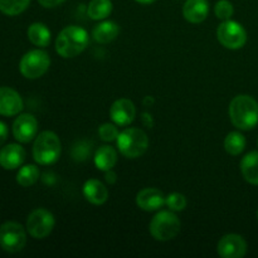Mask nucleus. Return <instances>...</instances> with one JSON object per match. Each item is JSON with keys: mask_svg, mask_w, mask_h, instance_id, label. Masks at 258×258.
I'll list each match as a JSON object with an SVG mask.
<instances>
[{"mask_svg": "<svg viewBox=\"0 0 258 258\" xmlns=\"http://www.w3.org/2000/svg\"><path fill=\"white\" fill-rule=\"evenodd\" d=\"M27 244V232L17 222H5L0 227V247L8 253L20 252Z\"/></svg>", "mask_w": 258, "mask_h": 258, "instance_id": "nucleus-8", "label": "nucleus"}, {"mask_svg": "<svg viewBox=\"0 0 258 258\" xmlns=\"http://www.w3.org/2000/svg\"><path fill=\"white\" fill-rule=\"evenodd\" d=\"M232 123L239 130H252L258 125V102L248 95H238L228 108Z\"/></svg>", "mask_w": 258, "mask_h": 258, "instance_id": "nucleus-1", "label": "nucleus"}, {"mask_svg": "<svg viewBox=\"0 0 258 258\" xmlns=\"http://www.w3.org/2000/svg\"><path fill=\"white\" fill-rule=\"evenodd\" d=\"M13 136L22 144H28L37 136L38 121L32 113H22L13 122Z\"/></svg>", "mask_w": 258, "mask_h": 258, "instance_id": "nucleus-11", "label": "nucleus"}, {"mask_svg": "<svg viewBox=\"0 0 258 258\" xmlns=\"http://www.w3.org/2000/svg\"><path fill=\"white\" fill-rule=\"evenodd\" d=\"M117 163V151L112 146L103 145L96 150L95 153V165L98 170L108 171L112 170Z\"/></svg>", "mask_w": 258, "mask_h": 258, "instance_id": "nucleus-19", "label": "nucleus"}, {"mask_svg": "<svg viewBox=\"0 0 258 258\" xmlns=\"http://www.w3.org/2000/svg\"><path fill=\"white\" fill-rule=\"evenodd\" d=\"M111 0H91L87 7V15L92 20H103L112 13Z\"/></svg>", "mask_w": 258, "mask_h": 258, "instance_id": "nucleus-22", "label": "nucleus"}, {"mask_svg": "<svg viewBox=\"0 0 258 258\" xmlns=\"http://www.w3.org/2000/svg\"><path fill=\"white\" fill-rule=\"evenodd\" d=\"M136 116L135 105L128 98H118L110 107V117L117 126H128Z\"/></svg>", "mask_w": 258, "mask_h": 258, "instance_id": "nucleus-12", "label": "nucleus"}, {"mask_svg": "<svg viewBox=\"0 0 258 258\" xmlns=\"http://www.w3.org/2000/svg\"><path fill=\"white\" fill-rule=\"evenodd\" d=\"M209 14V4L207 0H186L183 7L185 20L193 24L204 22Z\"/></svg>", "mask_w": 258, "mask_h": 258, "instance_id": "nucleus-17", "label": "nucleus"}, {"mask_svg": "<svg viewBox=\"0 0 258 258\" xmlns=\"http://www.w3.org/2000/svg\"><path fill=\"white\" fill-rule=\"evenodd\" d=\"M88 153H91V149L83 143H80L78 146H75V149H73V158L76 160H85L87 158Z\"/></svg>", "mask_w": 258, "mask_h": 258, "instance_id": "nucleus-29", "label": "nucleus"}, {"mask_svg": "<svg viewBox=\"0 0 258 258\" xmlns=\"http://www.w3.org/2000/svg\"><path fill=\"white\" fill-rule=\"evenodd\" d=\"M217 39L227 49H241L247 42V32L238 22L223 20L217 28Z\"/></svg>", "mask_w": 258, "mask_h": 258, "instance_id": "nucleus-7", "label": "nucleus"}, {"mask_svg": "<svg viewBox=\"0 0 258 258\" xmlns=\"http://www.w3.org/2000/svg\"><path fill=\"white\" fill-rule=\"evenodd\" d=\"M83 197L93 206H102L108 199V190L102 181L90 179L83 184Z\"/></svg>", "mask_w": 258, "mask_h": 258, "instance_id": "nucleus-16", "label": "nucleus"}, {"mask_svg": "<svg viewBox=\"0 0 258 258\" xmlns=\"http://www.w3.org/2000/svg\"><path fill=\"white\" fill-rule=\"evenodd\" d=\"M8 134H9V131H8L7 123L0 121V146L4 145V143L7 141Z\"/></svg>", "mask_w": 258, "mask_h": 258, "instance_id": "nucleus-31", "label": "nucleus"}, {"mask_svg": "<svg viewBox=\"0 0 258 258\" xmlns=\"http://www.w3.org/2000/svg\"><path fill=\"white\" fill-rule=\"evenodd\" d=\"M28 39L35 47L45 48L49 45L50 39H52V33L49 28L43 23H33L28 28Z\"/></svg>", "mask_w": 258, "mask_h": 258, "instance_id": "nucleus-21", "label": "nucleus"}, {"mask_svg": "<svg viewBox=\"0 0 258 258\" xmlns=\"http://www.w3.org/2000/svg\"><path fill=\"white\" fill-rule=\"evenodd\" d=\"M62 144L53 131H43L35 136L33 144V159L39 165H50L59 159Z\"/></svg>", "mask_w": 258, "mask_h": 258, "instance_id": "nucleus-3", "label": "nucleus"}, {"mask_svg": "<svg viewBox=\"0 0 258 258\" xmlns=\"http://www.w3.org/2000/svg\"><path fill=\"white\" fill-rule=\"evenodd\" d=\"M233 13V4L231 2H228V0H219V2H217L216 7H214V14H216V17L219 20L231 19Z\"/></svg>", "mask_w": 258, "mask_h": 258, "instance_id": "nucleus-26", "label": "nucleus"}, {"mask_svg": "<svg viewBox=\"0 0 258 258\" xmlns=\"http://www.w3.org/2000/svg\"><path fill=\"white\" fill-rule=\"evenodd\" d=\"M25 160V150L19 144H9L0 150V165L7 170L20 168Z\"/></svg>", "mask_w": 258, "mask_h": 258, "instance_id": "nucleus-15", "label": "nucleus"}, {"mask_svg": "<svg viewBox=\"0 0 258 258\" xmlns=\"http://www.w3.org/2000/svg\"><path fill=\"white\" fill-rule=\"evenodd\" d=\"M217 252L222 258H242L247 253V242L239 234H226L218 241Z\"/></svg>", "mask_w": 258, "mask_h": 258, "instance_id": "nucleus-10", "label": "nucleus"}, {"mask_svg": "<svg viewBox=\"0 0 258 258\" xmlns=\"http://www.w3.org/2000/svg\"><path fill=\"white\" fill-rule=\"evenodd\" d=\"M135 2L140 3V4H151V3H154L155 0H135Z\"/></svg>", "mask_w": 258, "mask_h": 258, "instance_id": "nucleus-33", "label": "nucleus"}, {"mask_svg": "<svg viewBox=\"0 0 258 258\" xmlns=\"http://www.w3.org/2000/svg\"><path fill=\"white\" fill-rule=\"evenodd\" d=\"M24 103L19 93L10 87H0V115L12 117L22 112Z\"/></svg>", "mask_w": 258, "mask_h": 258, "instance_id": "nucleus-13", "label": "nucleus"}, {"mask_svg": "<svg viewBox=\"0 0 258 258\" xmlns=\"http://www.w3.org/2000/svg\"><path fill=\"white\" fill-rule=\"evenodd\" d=\"M117 149L125 158L136 159L143 156L149 148V138L141 128L128 127L121 131L116 139Z\"/></svg>", "mask_w": 258, "mask_h": 258, "instance_id": "nucleus-4", "label": "nucleus"}, {"mask_svg": "<svg viewBox=\"0 0 258 258\" xmlns=\"http://www.w3.org/2000/svg\"><path fill=\"white\" fill-rule=\"evenodd\" d=\"M165 198L163 191L159 189L144 188L136 196V204L145 212H155L165 206Z\"/></svg>", "mask_w": 258, "mask_h": 258, "instance_id": "nucleus-14", "label": "nucleus"}, {"mask_svg": "<svg viewBox=\"0 0 258 258\" xmlns=\"http://www.w3.org/2000/svg\"><path fill=\"white\" fill-rule=\"evenodd\" d=\"M118 33H120V27L117 25V23L112 22V20H105V22L98 23L93 28L92 37L100 44H107L116 39Z\"/></svg>", "mask_w": 258, "mask_h": 258, "instance_id": "nucleus-18", "label": "nucleus"}, {"mask_svg": "<svg viewBox=\"0 0 258 258\" xmlns=\"http://www.w3.org/2000/svg\"><path fill=\"white\" fill-rule=\"evenodd\" d=\"M98 134H100V138L102 139L103 141H106V143H111V141H116V139H117L118 134L120 133H118L117 127H116V123L113 125V123L106 122L100 126V128H98Z\"/></svg>", "mask_w": 258, "mask_h": 258, "instance_id": "nucleus-28", "label": "nucleus"}, {"mask_svg": "<svg viewBox=\"0 0 258 258\" xmlns=\"http://www.w3.org/2000/svg\"><path fill=\"white\" fill-rule=\"evenodd\" d=\"M90 35L78 25L63 28L55 39V52L63 58H75L88 47Z\"/></svg>", "mask_w": 258, "mask_h": 258, "instance_id": "nucleus-2", "label": "nucleus"}, {"mask_svg": "<svg viewBox=\"0 0 258 258\" xmlns=\"http://www.w3.org/2000/svg\"><path fill=\"white\" fill-rule=\"evenodd\" d=\"M241 173L244 180L252 185H258V151H251L242 158Z\"/></svg>", "mask_w": 258, "mask_h": 258, "instance_id": "nucleus-20", "label": "nucleus"}, {"mask_svg": "<svg viewBox=\"0 0 258 258\" xmlns=\"http://www.w3.org/2000/svg\"><path fill=\"white\" fill-rule=\"evenodd\" d=\"M246 148V139L238 131H232L224 139V149L232 156H237L243 153Z\"/></svg>", "mask_w": 258, "mask_h": 258, "instance_id": "nucleus-23", "label": "nucleus"}, {"mask_svg": "<svg viewBox=\"0 0 258 258\" xmlns=\"http://www.w3.org/2000/svg\"><path fill=\"white\" fill-rule=\"evenodd\" d=\"M38 179H39V169H38L37 165H33V164L22 166L17 174L18 184L24 186V188L32 186L33 184L37 183Z\"/></svg>", "mask_w": 258, "mask_h": 258, "instance_id": "nucleus-24", "label": "nucleus"}, {"mask_svg": "<svg viewBox=\"0 0 258 258\" xmlns=\"http://www.w3.org/2000/svg\"><path fill=\"white\" fill-rule=\"evenodd\" d=\"M64 2L66 0H38V3H39L43 8H47V9H52V8L58 7V5H60Z\"/></svg>", "mask_w": 258, "mask_h": 258, "instance_id": "nucleus-30", "label": "nucleus"}, {"mask_svg": "<svg viewBox=\"0 0 258 258\" xmlns=\"http://www.w3.org/2000/svg\"><path fill=\"white\" fill-rule=\"evenodd\" d=\"M106 181H107L108 184H115L116 183V173H113L112 170H108L106 171Z\"/></svg>", "mask_w": 258, "mask_h": 258, "instance_id": "nucleus-32", "label": "nucleus"}, {"mask_svg": "<svg viewBox=\"0 0 258 258\" xmlns=\"http://www.w3.org/2000/svg\"><path fill=\"white\" fill-rule=\"evenodd\" d=\"M50 67V57L45 50L33 49L25 53L19 62V71L28 80H37L47 73Z\"/></svg>", "mask_w": 258, "mask_h": 258, "instance_id": "nucleus-6", "label": "nucleus"}, {"mask_svg": "<svg viewBox=\"0 0 258 258\" xmlns=\"http://www.w3.org/2000/svg\"><path fill=\"white\" fill-rule=\"evenodd\" d=\"M257 218H258V211H257Z\"/></svg>", "mask_w": 258, "mask_h": 258, "instance_id": "nucleus-34", "label": "nucleus"}, {"mask_svg": "<svg viewBox=\"0 0 258 258\" xmlns=\"http://www.w3.org/2000/svg\"><path fill=\"white\" fill-rule=\"evenodd\" d=\"M181 228L180 219L173 211H160L154 216L149 224L150 234L160 242L171 241L179 234Z\"/></svg>", "mask_w": 258, "mask_h": 258, "instance_id": "nucleus-5", "label": "nucleus"}, {"mask_svg": "<svg viewBox=\"0 0 258 258\" xmlns=\"http://www.w3.org/2000/svg\"><path fill=\"white\" fill-rule=\"evenodd\" d=\"M55 226L54 216L48 209L38 208L34 209L28 216L27 231L33 238L43 239L52 233Z\"/></svg>", "mask_w": 258, "mask_h": 258, "instance_id": "nucleus-9", "label": "nucleus"}, {"mask_svg": "<svg viewBox=\"0 0 258 258\" xmlns=\"http://www.w3.org/2000/svg\"><path fill=\"white\" fill-rule=\"evenodd\" d=\"M165 206L173 212H181L186 207L185 196L180 193H171L165 198Z\"/></svg>", "mask_w": 258, "mask_h": 258, "instance_id": "nucleus-27", "label": "nucleus"}, {"mask_svg": "<svg viewBox=\"0 0 258 258\" xmlns=\"http://www.w3.org/2000/svg\"><path fill=\"white\" fill-rule=\"evenodd\" d=\"M30 0H0V12L9 17L19 15L29 7Z\"/></svg>", "mask_w": 258, "mask_h": 258, "instance_id": "nucleus-25", "label": "nucleus"}]
</instances>
